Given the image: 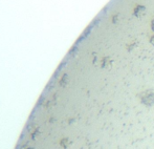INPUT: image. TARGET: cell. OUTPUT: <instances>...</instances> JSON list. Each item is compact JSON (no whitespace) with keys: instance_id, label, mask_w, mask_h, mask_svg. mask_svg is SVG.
Masks as SVG:
<instances>
[{"instance_id":"cell-1","label":"cell","mask_w":154,"mask_h":149,"mask_svg":"<svg viewBox=\"0 0 154 149\" xmlns=\"http://www.w3.org/2000/svg\"><path fill=\"white\" fill-rule=\"evenodd\" d=\"M138 100L145 106H152L154 105V92L152 89H146L138 94Z\"/></svg>"},{"instance_id":"cell-2","label":"cell","mask_w":154,"mask_h":149,"mask_svg":"<svg viewBox=\"0 0 154 149\" xmlns=\"http://www.w3.org/2000/svg\"><path fill=\"white\" fill-rule=\"evenodd\" d=\"M145 13H146V8L143 5H137L134 8V15H135L136 17H142Z\"/></svg>"},{"instance_id":"cell-5","label":"cell","mask_w":154,"mask_h":149,"mask_svg":"<svg viewBox=\"0 0 154 149\" xmlns=\"http://www.w3.org/2000/svg\"><path fill=\"white\" fill-rule=\"evenodd\" d=\"M151 29H152V31L154 32V20H152V23H151Z\"/></svg>"},{"instance_id":"cell-4","label":"cell","mask_w":154,"mask_h":149,"mask_svg":"<svg viewBox=\"0 0 154 149\" xmlns=\"http://www.w3.org/2000/svg\"><path fill=\"white\" fill-rule=\"evenodd\" d=\"M150 42L152 43V44L154 45V35L152 36V37H151V39H150Z\"/></svg>"},{"instance_id":"cell-3","label":"cell","mask_w":154,"mask_h":149,"mask_svg":"<svg viewBox=\"0 0 154 149\" xmlns=\"http://www.w3.org/2000/svg\"><path fill=\"white\" fill-rule=\"evenodd\" d=\"M110 65H112V60L109 57H105L102 61V66L103 67H109Z\"/></svg>"}]
</instances>
